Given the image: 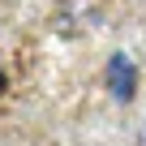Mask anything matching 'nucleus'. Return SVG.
<instances>
[{
    "mask_svg": "<svg viewBox=\"0 0 146 146\" xmlns=\"http://www.w3.org/2000/svg\"><path fill=\"white\" fill-rule=\"evenodd\" d=\"M103 82H108V90H112L116 103H129L137 95V64L125 52H112L108 56V69H103Z\"/></svg>",
    "mask_w": 146,
    "mask_h": 146,
    "instance_id": "obj_1",
    "label": "nucleus"
}]
</instances>
